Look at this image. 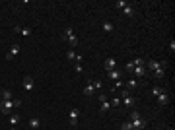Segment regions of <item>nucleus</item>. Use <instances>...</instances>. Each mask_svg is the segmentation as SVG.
I'll return each instance as SVG.
<instances>
[{"mask_svg":"<svg viewBox=\"0 0 175 130\" xmlns=\"http://www.w3.org/2000/svg\"><path fill=\"white\" fill-rule=\"evenodd\" d=\"M62 41H66L72 49H74V47H78V37H76V33H74V29H72L70 25L64 27V31H62Z\"/></svg>","mask_w":175,"mask_h":130,"instance_id":"obj_1","label":"nucleus"},{"mask_svg":"<svg viewBox=\"0 0 175 130\" xmlns=\"http://www.w3.org/2000/svg\"><path fill=\"white\" fill-rule=\"evenodd\" d=\"M14 109V99H0V113L2 115H10Z\"/></svg>","mask_w":175,"mask_h":130,"instance_id":"obj_2","label":"nucleus"},{"mask_svg":"<svg viewBox=\"0 0 175 130\" xmlns=\"http://www.w3.org/2000/svg\"><path fill=\"white\" fill-rule=\"evenodd\" d=\"M146 66H148L152 72H156V70H160V68H165V66H167V62H165V60H162V62H158V60H148V62H146ZM148 68H146V70H148Z\"/></svg>","mask_w":175,"mask_h":130,"instance_id":"obj_3","label":"nucleus"},{"mask_svg":"<svg viewBox=\"0 0 175 130\" xmlns=\"http://www.w3.org/2000/svg\"><path fill=\"white\" fill-rule=\"evenodd\" d=\"M78 118H80V111L78 109H70V113H68V122H70V126H76Z\"/></svg>","mask_w":175,"mask_h":130,"instance_id":"obj_4","label":"nucleus"},{"mask_svg":"<svg viewBox=\"0 0 175 130\" xmlns=\"http://www.w3.org/2000/svg\"><path fill=\"white\" fill-rule=\"evenodd\" d=\"M130 122H132V128H134V130H144V128H146V120H144L142 117L132 118Z\"/></svg>","mask_w":175,"mask_h":130,"instance_id":"obj_5","label":"nucleus"},{"mask_svg":"<svg viewBox=\"0 0 175 130\" xmlns=\"http://www.w3.org/2000/svg\"><path fill=\"white\" fill-rule=\"evenodd\" d=\"M156 101H158V105H162V107H163V105H167V103H169V93L163 89L162 93H160V95L156 97Z\"/></svg>","mask_w":175,"mask_h":130,"instance_id":"obj_6","label":"nucleus"},{"mask_svg":"<svg viewBox=\"0 0 175 130\" xmlns=\"http://www.w3.org/2000/svg\"><path fill=\"white\" fill-rule=\"evenodd\" d=\"M14 31L19 33L21 37H29V35H31V29H29V27H21V25H16L14 27Z\"/></svg>","mask_w":175,"mask_h":130,"instance_id":"obj_7","label":"nucleus"},{"mask_svg":"<svg viewBox=\"0 0 175 130\" xmlns=\"http://www.w3.org/2000/svg\"><path fill=\"white\" fill-rule=\"evenodd\" d=\"M146 66H134V70H132V74H134V78H142V76H146Z\"/></svg>","mask_w":175,"mask_h":130,"instance_id":"obj_8","label":"nucleus"},{"mask_svg":"<svg viewBox=\"0 0 175 130\" xmlns=\"http://www.w3.org/2000/svg\"><path fill=\"white\" fill-rule=\"evenodd\" d=\"M18 54H19V45H12L10 51H8V54H6V60H12L14 56H18Z\"/></svg>","mask_w":175,"mask_h":130,"instance_id":"obj_9","label":"nucleus"},{"mask_svg":"<svg viewBox=\"0 0 175 130\" xmlns=\"http://www.w3.org/2000/svg\"><path fill=\"white\" fill-rule=\"evenodd\" d=\"M33 87H35V82H33V78L26 76V78H24V89H26V91H33Z\"/></svg>","mask_w":175,"mask_h":130,"instance_id":"obj_10","label":"nucleus"},{"mask_svg":"<svg viewBox=\"0 0 175 130\" xmlns=\"http://www.w3.org/2000/svg\"><path fill=\"white\" fill-rule=\"evenodd\" d=\"M107 76H109V80H113V82H119V80L123 78V72L121 70H111V72H107Z\"/></svg>","mask_w":175,"mask_h":130,"instance_id":"obj_11","label":"nucleus"},{"mask_svg":"<svg viewBox=\"0 0 175 130\" xmlns=\"http://www.w3.org/2000/svg\"><path fill=\"white\" fill-rule=\"evenodd\" d=\"M115 68H117V60L109 56V58L105 60V70H107V72H111V70H115Z\"/></svg>","mask_w":175,"mask_h":130,"instance_id":"obj_12","label":"nucleus"},{"mask_svg":"<svg viewBox=\"0 0 175 130\" xmlns=\"http://www.w3.org/2000/svg\"><path fill=\"white\" fill-rule=\"evenodd\" d=\"M138 80L136 78H130V80H127V82H125V87H127V89H134V87H138Z\"/></svg>","mask_w":175,"mask_h":130,"instance_id":"obj_13","label":"nucleus"},{"mask_svg":"<svg viewBox=\"0 0 175 130\" xmlns=\"http://www.w3.org/2000/svg\"><path fill=\"white\" fill-rule=\"evenodd\" d=\"M93 82H88V84H86V87H84V95H88V97H90V95H93Z\"/></svg>","mask_w":175,"mask_h":130,"instance_id":"obj_14","label":"nucleus"},{"mask_svg":"<svg viewBox=\"0 0 175 130\" xmlns=\"http://www.w3.org/2000/svg\"><path fill=\"white\" fill-rule=\"evenodd\" d=\"M123 99V101H121V103H125V107H134V97H132V95H129V97H121Z\"/></svg>","mask_w":175,"mask_h":130,"instance_id":"obj_15","label":"nucleus"},{"mask_svg":"<svg viewBox=\"0 0 175 130\" xmlns=\"http://www.w3.org/2000/svg\"><path fill=\"white\" fill-rule=\"evenodd\" d=\"M123 12H125V16H129V18H132V16H134V8L130 6V4H127V6L123 8Z\"/></svg>","mask_w":175,"mask_h":130,"instance_id":"obj_16","label":"nucleus"},{"mask_svg":"<svg viewBox=\"0 0 175 130\" xmlns=\"http://www.w3.org/2000/svg\"><path fill=\"white\" fill-rule=\"evenodd\" d=\"M29 126H31L33 130H39V126H41V120H39V118H35V117H33L31 120H29Z\"/></svg>","mask_w":175,"mask_h":130,"instance_id":"obj_17","label":"nucleus"},{"mask_svg":"<svg viewBox=\"0 0 175 130\" xmlns=\"http://www.w3.org/2000/svg\"><path fill=\"white\" fill-rule=\"evenodd\" d=\"M0 97L2 99H14V95H12V91L10 89H2L0 91Z\"/></svg>","mask_w":175,"mask_h":130,"instance_id":"obj_18","label":"nucleus"},{"mask_svg":"<svg viewBox=\"0 0 175 130\" xmlns=\"http://www.w3.org/2000/svg\"><path fill=\"white\" fill-rule=\"evenodd\" d=\"M132 64L134 66H146V60H144L142 56H136V58L132 60Z\"/></svg>","mask_w":175,"mask_h":130,"instance_id":"obj_19","label":"nucleus"},{"mask_svg":"<svg viewBox=\"0 0 175 130\" xmlns=\"http://www.w3.org/2000/svg\"><path fill=\"white\" fill-rule=\"evenodd\" d=\"M113 29H115V25H113V23H109V21H103V31L111 33Z\"/></svg>","mask_w":175,"mask_h":130,"instance_id":"obj_20","label":"nucleus"},{"mask_svg":"<svg viewBox=\"0 0 175 130\" xmlns=\"http://www.w3.org/2000/svg\"><path fill=\"white\" fill-rule=\"evenodd\" d=\"M154 76H156L158 80H162L163 76H165V68H160V70H156V72H154Z\"/></svg>","mask_w":175,"mask_h":130,"instance_id":"obj_21","label":"nucleus"},{"mask_svg":"<svg viewBox=\"0 0 175 130\" xmlns=\"http://www.w3.org/2000/svg\"><path fill=\"white\" fill-rule=\"evenodd\" d=\"M66 58H68V60H74V58H76V52H74V49H68V51H66Z\"/></svg>","mask_w":175,"mask_h":130,"instance_id":"obj_22","label":"nucleus"},{"mask_svg":"<svg viewBox=\"0 0 175 130\" xmlns=\"http://www.w3.org/2000/svg\"><path fill=\"white\" fill-rule=\"evenodd\" d=\"M162 91H163V87H160V85H156V87H152V95H154V97H158V95H160Z\"/></svg>","mask_w":175,"mask_h":130,"instance_id":"obj_23","label":"nucleus"},{"mask_svg":"<svg viewBox=\"0 0 175 130\" xmlns=\"http://www.w3.org/2000/svg\"><path fill=\"white\" fill-rule=\"evenodd\" d=\"M109 107H111L109 101H101V113H107V111H109Z\"/></svg>","mask_w":175,"mask_h":130,"instance_id":"obj_24","label":"nucleus"},{"mask_svg":"<svg viewBox=\"0 0 175 130\" xmlns=\"http://www.w3.org/2000/svg\"><path fill=\"white\" fill-rule=\"evenodd\" d=\"M18 122H19V115H12V117H10V124H12V126H16Z\"/></svg>","mask_w":175,"mask_h":130,"instance_id":"obj_25","label":"nucleus"},{"mask_svg":"<svg viewBox=\"0 0 175 130\" xmlns=\"http://www.w3.org/2000/svg\"><path fill=\"white\" fill-rule=\"evenodd\" d=\"M109 103H111V107H119V105H121V97H113Z\"/></svg>","mask_w":175,"mask_h":130,"instance_id":"obj_26","label":"nucleus"},{"mask_svg":"<svg viewBox=\"0 0 175 130\" xmlns=\"http://www.w3.org/2000/svg\"><path fill=\"white\" fill-rule=\"evenodd\" d=\"M125 6H127V2H125V0H117V2H115V8H119V10H123Z\"/></svg>","mask_w":175,"mask_h":130,"instance_id":"obj_27","label":"nucleus"},{"mask_svg":"<svg viewBox=\"0 0 175 130\" xmlns=\"http://www.w3.org/2000/svg\"><path fill=\"white\" fill-rule=\"evenodd\" d=\"M123 130H134L132 128V122H130V120H125L123 122Z\"/></svg>","mask_w":175,"mask_h":130,"instance_id":"obj_28","label":"nucleus"},{"mask_svg":"<svg viewBox=\"0 0 175 130\" xmlns=\"http://www.w3.org/2000/svg\"><path fill=\"white\" fill-rule=\"evenodd\" d=\"M132 70H134V64H132V62H127V64H125V72H130V74H132Z\"/></svg>","mask_w":175,"mask_h":130,"instance_id":"obj_29","label":"nucleus"},{"mask_svg":"<svg viewBox=\"0 0 175 130\" xmlns=\"http://www.w3.org/2000/svg\"><path fill=\"white\" fill-rule=\"evenodd\" d=\"M119 87H125V82H123V80L115 82V85H113V91H115V89H119Z\"/></svg>","mask_w":175,"mask_h":130,"instance_id":"obj_30","label":"nucleus"},{"mask_svg":"<svg viewBox=\"0 0 175 130\" xmlns=\"http://www.w3.org/2000/svg\"><path fill=\"white\" fill-rule=\"evenodd\" d=\"M74 72H76V74H82V72H84V66L82 64H74Z\"/></svg>","mask_w":175,"mask_h":130,"instance_id":"obj_31","label":"nucleus"},{"mask_svg":"<svg viewBox=\"0 0 175 130\" xmlns=\"http://www.w3.org/2000/svg\"><path fill=\"white\" fill-rule=\"evenodd\" d=\"M101 87H103V84H101L99 80H95V82H93V89H101Z\"/></svg>","mask_w":175,"mask_h":130,"instance_id":"obj_32","label":"nucleus"},{"mask_svg":"<svg viewBox=\"0 0 175 130\" xmlns=\"http://www.w3.org/2000/svg\"><path fill=\"white\" fill-rule=\"evenodd\" d=\"M129 95H132V93H130V89L125 87V89H123V97H129Z\"/></svg>","mask_w":175,"mask_h":130,"instance_id":"obj_33","label":"nucleus"},{"mask_svg":"<svg viewBox=\"0 0 175 130\" xmlns=\"http://www.w3.org/2000/svg\"><path fill=\"white\" fill-rule=\"evenodd\" d=\"M99 101H109V99H107V95H105V93H99Z\"/></svg>","mask_w":175,"mask_h":130,"instance_id":"obj_34","label":"nucleus"},{"mask_svg":"<svg viewBox=\"0 0 175 130\" xmlns=\"http://www.w3.org/2000/svg\"><path fill=\"white\" fill-rule=\"evenodd\" d=\"M169 51H171V52L175 51V41L173 39H171V43H169Z\"/></svg>","mask_w":175,"mask_h":130,"instance_id":"obj_35","label":"nucleus"},{"mask_svg":"<svg viewBox=\"0 0 175 130\" xmlns=\"http://www.w3.org/2000/svg\"><path fill=\"white\" fill-rule=\"evenodd\" d=\"M21 105V99H14V107H19Z\"/></svg>","mask_w":175,"mask_h":130,"instance_id":"obj_36","label":"nucleus"},{"mask_svg":"<svg viewBox=\"0 0 175 130\" xmlns=\"http://www.w3.org/2000/svg\"><path fill=\"white\" fill-rule=\"evenodd\" d=\"M12 130H16V128H14V126H12Z\"/></svg>","mask_w":175,"mask_h":130,"instance_id":"obj_37","label":"nucleus"},{"mask_svg":"<svg viewBox=\"0 0 175 130\" xmlns=\"http://www.w3.org/2000/svg\"><path fill=\"white\" fill-rule=\"evenodd\" d=\"M169 130H173V128H169Z\"/></svg>","mask_w":175,"mask_h":130,"instance_id":"obj_38","label":"nucleus"}]
</instances>
